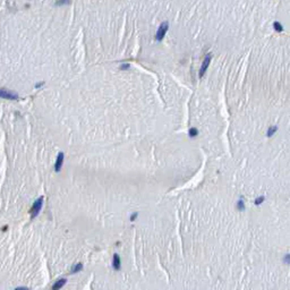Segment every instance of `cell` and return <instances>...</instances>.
<instances>
[{"mask_svg": "<svg viewBox=\"0 0 290 290\" xmlns=\"http://www.w3.org/2000/svg\"><path fill=\"white\" fill-rule=\"evenodd\" d=\"M113 265H115V269L116 270L120 269V258H119L118 255H115V257H113Z\"/></svg>", "mask_w": 290, "mask_h": 290, "instance_id": "cell-6", "label": "cell"}, {"mask_svg": "<svg viewBox=\"0 0 290 290\" xmlns=\"http://www.w3.org/2000/svg\"><path fill=\"white\" fill-rule=\"evenodd\" d=\"M128 67H129V65H123V67H121V68H123V69H125V68H128Z\"/></svg>", "mask_w": 290, "mask_h": 290, "instance_id": "cell-14", "label": "cell"}, {"mask_svg": "<svg viewBox=\"0 0 290 290\" xmlns=\"http://www.w3.org/2000/svg\"><path fill=\"white\" fill-rule=\"evenodd\" d=\"M69 2H71V0H57V2H56V4L59 6V5H63V4H69Z\"/></svg>", "mask_w": 290, "mask_h": 290, "instance_id": "cell-10", "label": "cell"}, {"mask_svg": "<svg viewBox=\"0 0 290 290\" xmlns=\"http://www.w3.org/2000/svg\"><path fill=\"white\" fill-rule=\"evenodd\" d=\"M189 135L192 136V137H195V136L197 135V130L195 128H192L190 130H189Z\"/></svg>", "mask_w": 290, "mask_h": 290, "instance_id": "cell-9", "label": "cell"}, {"mask_svg": "<svg viewBox=\"0 0 290 290\" xmlns=\"http://www.w3.org/2000/svg\"><path fill=\"white\" fill-rule=\"evenodd\" d=\"M82 267H83V266H82V264H77L75 267H74V270H73V271H74V272H78V271L81 270Z\"/></svg>", "mask_w": 290, "mask_h": 290, "instance_id": "cell-12", "label": "cell"}, {"mask_svg": "<svg viewBox=\"0 0 290 290\" xmlns=\"http://www.w3.org/2000/svg\"><path fill=\"white\" fill-rule=\"evenodd\" d=\"M63 284H65V280H59V282L57 284L53 286V289H57V288H60Z\"/></svg>", "mask_w": 290, "mask_h": 290, "instance_id": "cell-8", "label": "cell"}, {"mask_svg": "<svg viewBox=\"0 0 290 290\" xmlns=\"http://www.w3.org/2000/svg\"><path fill=\"white\" fill-rule=\"evenodd\" d=\"M42 204H43V198L40 197L39 200H36V202L33 204L32 206V218H35L39 212L41 211V207H42Z\"/></svg>", "mask_w": 290, "mask_h": 290, "instance_id": "cell-2", "label": "cell"}, {"mask_svg": "<svg viewBox=\"0 0 290 290\" xmlns=\"http://www.w3.org/2000/svg\"><path fill=\"white\" fill-rule=\"evenodd\" d=\"M275 130H277V127H275V126H273V128H270V129H269V136L273 135V134L275 133Z\"/></svg>", "mask_w": 290, "mask_h": 290, "instance_id": "cell-11", "label": "cell"}, {"mask_svg": "<svg viewBox=\"0 0 290 290\" xmlns=\"http://www.w3.org/2000/svg\"><path fill=\"white\" fill-rule=\"evenodd\" d=\"M63 162H64V154H63V153H59V156H58V159H57V162H56V166H55L56 171H59V170H60V167H61Z\"/></svg>", "mask_w": 290, "mask_h": 290, "instance_id": "cell-5", "label": "cell"}, {"mask_svg": "<svg viewBox=\"0 0 290 290\" xmlns=\"http://www.w3.org/2000/svg\"><path fill=\"white\" fill-rule=\"evenodd\" d=\"M263 200H264V198H263V197H259V198H257V201H256V202H255V204H257V205H258V204H259V203H262V202H263Z\"/></svg>", "mask_w": 290, "mask_h": 290, "instance_id": "cell-13", "label": "cell"}, {"mask_svg": "<svg viewBox=\"0 0 290 290\" xmlns=\"http://www.w3.org/2000/svg\"><path fill=\"white\" fill-rule=\"evenodd\" d=\"M0 97H6V99H16L17 95L16 94H14L12 92H9V91H6V90H0Z\"/></svg>", "mask_w": 290, "mask_h": 290, "instance_id": "cell-4", "label": "cell"}, {"mask_svg": "<svg viewBox=\"0 0 290 290\" xmlns=\"http://www.w3.org/2000/svg\"><path fill=\"white\" fill-rule=\"evenodd\" d=\"M273 26H274V30L275 31H278V32H281L282 30H283V27H282V25L279 23V22H274V24H273Z\"/></svg>", "mask_w": 290, "mask_h": 290, "instance_id": "cell-7", "label": "cell"}, {"mask_svg": "<svg viewBox=\"0 0 290 290\" xmlns=\"http://www.w3.org/2000/svg\"><path fill=\"white\" fill-rule=\"evenodd\" d=\"M168 28H169L168 22H163L161 25L159 26L158 32H156V40H158V41H161V40L164 38V35H166V33H167Z\"/></svg>", "mask_w": 290, "mask_h": 290, "instance_id": "cell-1", "label": "cell"}, {"mask_svg": "<svg viewBox=\"0 0 290 290\" xmlns=\"http://www.w3.org/2000/svg\"><path fill=\"white\" fill-rule=\"evenodd\" d=\"M210 61H211V55H209V56H206V57H205L204 61H203V64H202V66H201V68H200V77H202V76H203V75L205 74V71H206L207 67H209V65H210Z\"/></svg>", "mask_w": 290, "mask_h": 290, "instance_id": "cell-3", "label": "cell"}]
</instances>
